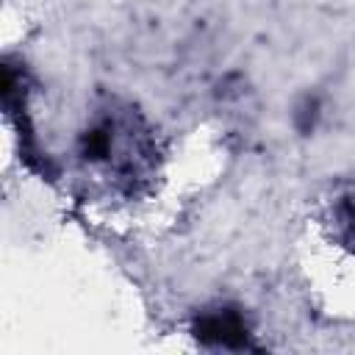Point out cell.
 <instances>
[{"instance_id": "6da1fadb", "label": "cell", "mask_w": 355, "mask_h": 355, "mask_svg": "<svg viewBox=\"0 0 355 355\" xmlns=\"http://www.w3.org/2000/svg\"><path fill=\"white\" fill-rule=\"evenodd\" d=\"M80 153L114 180L139 183L153 169V139L133 108L103 111L80 139Z\"/></svg>"}, {"instance_id": "7a4b0ae2", "label": "cell", "mask_w": 355, "mask_h": 355, "mask_svg": "<svg viewBox=\"0 0 355 355\" xmlns=\"http://www.w3.org/2000/svg\"><path fill=\"white\" fill-rule=\"evenodd\" d=\"M194 336L211 347H247V324L230 308L202 313L194 324Z\"/></svg>"}, {"instance_id": "3957f363", "label": "cell", "mask_w": 355, "mask_h": 355, "mask_svg": "<svg viewBox=\"0 0 355 355\" xmlns=\"http://www.w3.org/2000/svg\"><path fill=\"white\" fill-rule=\"evenodd\" d=\"M333 216H336V222H338V230H341L344 241H347L349 247H355V186L347 189V191L338 197Z\"/></svg>"}]
</instances>
